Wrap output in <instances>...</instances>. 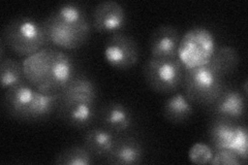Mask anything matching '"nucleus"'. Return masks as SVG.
I'll use <instances>...</instances> for the list:
<instances>
[{
  "label": "nucleus",
  "instance_id": "nucleus-1",
  "mask_svg": "<svg viewBox=\"0 0 248 165\" xmlns=\"http://www.w3.org/2000/svg\"><path fill=\"white\" fill-rule=\"evenodd\" d=\"M25 80L45 93H61L76 76L75 64L64 52L46 48L24 62Z\"/></svg>",
  "mask_w": 248,
  "mask_h": 165
},
{
  "label": "nucleus",
  "instance_id": "nucleus-2",
  "mask_svg": "<svg viewBox=\"0 0 248 165\" xmlns=\"http://www.w3.org/2000/svg\"><path fill=\"white\" fill-rule=\"evenodd\" d=\"M43 23L50 44L60 49H79L90 36L89 18L78 3L68 2L58 6Z\"/></svg>",
  "mask_w": 248,
  "mask_h": 165
},
{
  "label": "nucleus",
  "instance_id": "nucleus-3",
  "mask_svg": "<svg viewBox=\"0 0 248 165\" xmlns=\"http://www.w3.org/2000/svg\"><path fill=\"white\" fill-rule=\"evenodd\" d=\"M60 93H45L27 83L7 89L3 97L6 114L22 121H43L57 111Z\"/></svg>",
  "mask_w": 248,
  "mask_h": 165
},
{
  "label": "nucleus",
  "instance_id": "nucleus-4",
  "mask_svg": "<svg viewBox=\"0 0 248 165\" xmlns=\"http://www.w3.org/2000/svg\"><path fill=\"white\" fill-rule=\"evenodd\" d=\"M1 42L20 56H31L50 45L44 23L30 17H17L5 25Z\"/></svg>",
  "mask_w": 248,
  "mask_h": 165
},
{
  "label": "nucleus",
  "instance_id": "nucleus-5",
  "mask_svg": "<svg viewBox=\"0 0 248 165\" xmlns=\"http://www.w3.org/2000/svg\"><path fill=\"white\" fill-rule=\"evenodd\" d=\"M182 86L192 104L211 106L224 89L223 77L208 64L185 68Z\"/></svg>",
  "mask_w": 248,
  "mask_h": 165
},
{
  "label": "nucleus",
  "instance_id": "nucleus-6",
  "mask_svg": "<svg viewBox=\"0 0 248 165\" xmlns=\"http://www.w3.org/2000/svg\"><path fill=\"white\" fill-rule=\"evenodd\" d=\"M184 66L178 58H149L143 67L145 81L159 94H173L183 83Z\"/></svg>",
  "mask_w": 248,
  "mask_h": 165
},
{
  "label": "nucleus",
  "instance_id": "nucleus-7",
  "mask_svg": "<svg viewBox=\"0 0 248 165\" xmlns=\"http://www.w3.org/2000/svg\"><path fill=\"white\" fill-rule=\"evenodd\" d=\"M214 152L231 151L245 163L248 156L247 128L226 118L215 117L209 128Z\"/></svg>",
  "mask_w": 248,
  "mask_h": 165
},
{
  "label": "nucleus",
  "instance_id": "nucleus-8",
  "mask_svg": "<svg viewBox=\"0 0 248 165\" xmlns=\"http://www.w3.org/2000/svg\"><path fill=\"white\" fill-rule=\"evenodd\" d=\"M214 42V36L208 29H191L180 41L178 59L184 68H195L208 64L216 50Z\"/></svg>",
  "mask_w": 248,
  "mask_h": 165
},
{
  "label": "nucleus",
  "instance_id": "nucleus-9",
  "mask_svg": "<svg viewBox=\"0 0 248 165\" xmlns=\"http://www.w3.org/2000/svg\"><path fill=\"white\" fill-rule=\"evenodd\" d=\"M140 50L135 39L123 32L108 35L104 46V58L118 70L133 68L139 61Z\"/></svg>",
  "mask_w": 248,
  "mask_h": 165
},
{
  "label": "nucleus",
  "instance_id": "nucleus-10",
  "mask_svg": "<svg viewBox=\"0 0 248 165\" xmlns=\"http://www.w3.org/2000/svg\"><path fill=\"white\" fill-rule=\"evenodd\" d=\"M97 119L103 127L116 136L124 135L134 129L135 116L131 109L120 102H108L97 112Z\"/></svg>",
  "mask_w": 248,
  "mask_h": 165
},
{
  "label": "nucleus",
  "instance_id": "nucleus-11",
  "mask_svg": "<svg viewBox=\"0 0 248 165\" xmlns=\"http://www.w3.org/2000/svg\"><path fill=\"white\" fill-rule=\"evenodd\" d=\"M125 25L126 13L120 3L114 0H107L95 6L92 15V26L97 32L111 35L121 32Z\"/></svg>",
  "mask_w": 248,
  "mask_h": 165
},
{
  "label": "nucleus",
  "instance_id": "nucleus-12",
  "mask_svg": "<svg viewBox=\"0 0 248 165\" xmlns=\"http://www.w3.org/2000/svg\"><path fill=\"white\" fill-rule=\"evenodd\" d=\"M57 112L60 119L66 125L78 129L89 127L97 119L95 104L60 99Z\"/></svg>",
  "mask_w": 248,
  "mask_h": 165
},
{
  "label": "nucleus",
  "instance_id": "nucleus-13",
  "mask_svg": "<svg viewBox=\"0 0 248 165\" xmlns=\"http://www.w3.org/2000/svg\"><path fill=\"white\" fill-rule=\"evenodd\" d=\"M180 34L175 27L162 25L155 29L149 38L151 57L161 59L178 58Z\"/></svg>",
  "mask_w": 248,
  "mask_h": 165
},
{
  "label": "nucleus",
  "instance_id": "nucleus-14",
  "mask_svg": "<svg viewBox=\"0 0 248 165\" xmlns=\"http://www.w3.org/2000/svg\"><path fill=\"white\" fill-rule=\"evenodd\" d=\"M144 158V147L136 137L124 135H117L111 153L106 161L115 165H135L140 164Z\"/></svg>",
  "mask_w": 248,
  "mask_h": 165
},
{
  "label": "nucleus",
  "instance_id": "nucleus-15",
  "mask_svg": "<svg viewBox=\"0 0 248 165\" xmlns=\"http://www.w3.org/2000/svg\"><path fill=\"white\" fill-rule=\"evenodd\" d=\"M211 111L216 117L239 121L246 114V95L234 88L224 87L219 97L211 105Z\"/></svg>",
  "mask_w": 248,
  "mask_h": 165
},
{
  "label": "nucleus",
  "instance_id": "nucleus-16",
  "mask_svg": "<svg viewBox=\"0 0 248 165\" xmlns=\"http://www.w3.org/2000/svg\"><path fill=\"white\" fill-rule=\"evenodd\" d=\"M195 114L192 102L185 95V93L175 92L169 97L162 105V115L173 124H183L191 119Z\"/></svg>",
  "mask_w": 248,
  "mask_h": 165
},
{
  "label": "nucleus",
  "instance_id": "nucleus-17",
  "mask_svg": "<svg viewBox=\"0 0 248 165\" xmlns=\"http://www.w3.org/2000/svg\"><path fill=\"white\" fill-rule=\"evenodd\" d=\"M61 100L95 104L97 89L95 84L86 76H75L60 93Z\"/></svg>",
  "mask_w": 248,
  "mask_h": 165
},
{
  "label": "nucleus",
  "instance_id": "nucleus-18",
  "mask_svg": "<svg viewBox=\"0 0 248 165\" xmlns=\"http://www.w3.org/2000/svg\"><path fill=\"white\" fill-rule=\"evenodd\" d=\"M116 135L103 128L94 127L89 129L84 136V146L94 158H107L111 153Z\"/></svg>",
  "mask_w": 248,
  "mask_h": 165
},
{
  "label": "nucleus",
  "instance_id": "nucleus-19",
  "mask_svg": "<svg viewBox=\"0 0 248 165\" xmlns=\"http://www.w3.org/2000/svg\"><path fill=\"white\" fill-rule=\"evenodd\" d=\"M239 61V54L235 48L230 45H222L215 50L210 62H209V65L224 78V76L230 75L235 72Z\"/></svg>",
  "mask_w": 248,
  "mask_h": 165
},
{
  "label": "nucleus",
  "instance_id": "nucleus-20",
  "mask_svg": "<svg viewBox=\"0 0 248 165\" xmlns=\"http://www.w3.org/2000/svg\"><path fill=\"white\" fill-rule=\"evenodd\" d=\"M24 68L19 61L3 58L0 62V83L2 89H10L24 83Z\"/></svg>",
  "mask_w": 248,
  "mask_h": 165
},
{
  "label": "nucleus",
  "instance_id": "nucleus-21",
  "mask_svg": "<svg viewBox=\"0 0 248 165\" xmlns=\"http://www.w3.org/2000/svg\"><path fill=\"white\" fill-rule=\"evenodd\" d=\"M94 157L85 146H72L64 149L55 157V163L58 165H90Z\"/></svg>",
  "mask_w": 248,
  "mask_h": 165
},
{
  "label": "nucleus",
  "instance_id": "nucleus-22",
  "mask_svg": "<svg viewBox=\"0 0 248 165\" xmlns=\"http://www.w3.org/2000/svg\"><path fill=\"white\" fill-rule=\"evenodd\" d=\"M214 155V151L211 147L206 144L199 143L192 146L189 150V160L195 164H208L210 163Z\"/></svg>",
  "mask_w": 248,
  "mask_h": 165
},
{
  "label": "nucleus",
  "instance_id": "nucleus-23",
  "mask_svg": "<svg viewBox=\"0 0 248 165\" xmlns=\"http://www.w3.org/2000/svg\"><path fill=\"white\" fill-rule=\"evenodd\" d=\"M243 161L231 151H218L215 152L210 162L212 165H239Z\"/></svg>",
  "mask_w": 248,
  "mask_h": 165
}]
</instances>
